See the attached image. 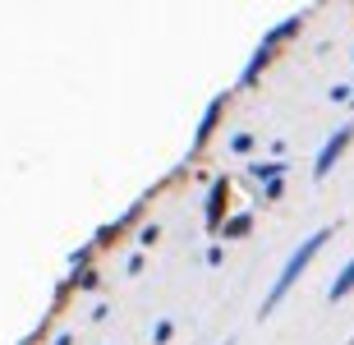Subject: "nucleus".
<instances>
[{"label":"nucleus","mask_w":354,"mask_h":345,"mask_svg":"<svg viewBox=\"0 0 354 345\" xmlns=\"http://www.w3.org/2000/svg\"><path fill=\"white\" fill-rule=\"evenodd\" d=\"M327 239H331V226H322V230H313V235L304 239L299 249L290 253V258H286V267H281V277H276V281H272V290H267L263 308H258V318H267V313H272V308L281 304V299H286V290H290V286H295V281L304 277V267H308V263L317 258V249H322Z\"/></svg>","instance_id":"obj_1"},{"label":"nucleus","mask_w":354,"mask_h":345,"mask_svg":"<svg viewBox=\"0 0 354 345\" xmlns=\"http://www.w3.org/2000/svg\"><path fill=\"white\" fill-rule=\"evenodd\" d=\"M350 138H354V124L345 120L341 129H336V133L327 138V143H322V152H317V161H313V180H327V175H331V166L341 161V152L350 147Z\"/></svg>","instance_id":"obj_2"},{"label":"nucleus","mask_w":354,"mask_h":345,"mask_svg":"<svg viewBox=\"0 0 354 345\" xmlns=\"http://www.w3.org/2000/svg\"><path fill=\"white\" fill-rule=\"evenodd\" d=\"M221 106H225V97H212L207 115H203V124H198V133H194V152H203V147H207L212 129H216V120H221Z\"/></svg>","instance_id":"obj_3"},{"label":"nucleus","mask_w":354,"mask_h":345,"mask_svg":"<svg viewBox=\"0 0 354 345\" xmlns=\"http://www.w3.org/2000/svg\"><path fill=\"white\" fill-rule=\"evenodd\" d=\"M267 60H272V46H258V51L249 55V65H244V74H239V88H253V83H258V74L267 69Z\"/></svg>","instance_id":"obj_4"},{"label":"nucleus","mask_w":354,"mask_h":345,"mask_svg":"<svg viewBox=\"0 0 354 345\" xmlns=\"http://www.w3.org/2000/svg\"><path fill=\"white\" fill-rule=\"evenodd\" d=\"M221 203H225V180H216L212 185V194H207V230L216 235V230H225L221 226Z\"/></svg>","instance_id":"obj_5"},{"label":"nucleus","mask_w":354,"mask_h":345,"mask_svg":"<svg viewBox=\"0 0 354 345\" xmlns=\"http://www.w3.org/2000/svg\"><path fill=\"white\" fill-rule=\"evenodd\" d=\"M249 175L263 180V185H276V180L286 175V161H249Z\"/></svg>","instance_id":"obj_6"},{"label":"nucleus","mask_w":354,"mask_h":345,"mask_svg":"<svg viewBox=\"0 0 354 345\" xmlns=\"http://www.w3.org/2000/svg\"><path fill=\"white\" fill-rule=\"evenodd\" d=\"M354 290V258L350 263L341 267V272H336V281H331V290H327V299H345V295Z\"/></svg>","instance_id":"obj_7"},{"label":"nucleus","mask_w":354,"mask_h":345,"mask_svg":"<svg viewBox=\"0 0 354 345\" xmlns=\"http://www.w3.org/2000/svg\"><path fill=\"white\" fill-rule=\"evenodd\" d=\"M249 226H253V216H230V221H225V235L244 239V235H249Z\"/></svg>","instance_id":"obj_8"},{"label":"nucleus","mask_w":354,"mask_h":345,"mask_svg":"<svg viewBox=\"0 0 354 345\" xmlns=\"http://www.w3.org/2000/svg\"><path fill=\"white\" fill-rule=\"evenodd\" d=\"M230 152H239V157L253 152V133H230Z\"/></svg>","instance_id":"obj_9"},{"label":"nucleus","mask_w":354,"mask_h":345,"mask_svg":"<svg viewBox=\"0 0 354 345\" xmlns=\"http://www.w3.org/2000/svg\"><path fill=\"white\" fill-rule=\"evenodd\" d=\"M171 332H175V327H171V318H161L157 327H152V341H171Z\"/></svg>","instance_id":"obj_10"},{"label":"nucleus","mask_w":354,"mask_h":345,"mask_svg":"<svg viewBox=\"0 0 354 345\" xmlns=\"http://www.w3.org/2000/svg\"><path fill=\"white\" fill-rule=\"evenodd\" d=\"M331 102H354V88L350 83H336V88H331Z\"/></svg>","instance_id":"obj_11"},{"label":"nucleus","mask_w":354,"mask_h":345,"mask_svg":"<svg viewBox=\"0 0 354 345\" xmlns=\"http://www.w3.org/2000/svg\"><path fill=\"white\" fill-rule=\"evenodd\" d=\"M55 345H74V336H55Z\"/></svg>","instance_id":"obj_12"},{"label":"nucleus","mask_w":354,"mask_h":345,"mask_svg":"<svg viewBox=\"0 0 354 345\" xmlns=\"http://www.w3.org/2000/svg\"><path fill=\"white\" fill-rule=\"evenodd\" d=\"M345 345H354V336H350V341H345Z\"/></svg>","instance_id":"obj_13"},{"label":"nucleus","mask_w":354,"mask_h":345,"mask_svg":"<svg viewBox=\"0 0 354 345\" xmlns=\"http://www.w3.org/2000/svg\"><path fill=\"white\" fill-rule=\"evenodd\" d=\"M225 345H235V341H225Z\"/></svg>","instance_id":"obj_14"}]
</instances>
